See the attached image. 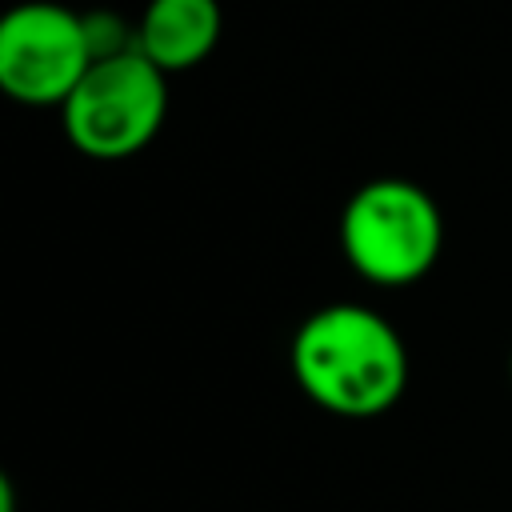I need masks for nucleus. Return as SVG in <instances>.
Returning <instances> with one entry per match:
<instances>
[{
	"instance_id": "nucleus-1",
	"label": "nucleus",
	"mask_w": 512,
	"mask_h": 512,
	"mask_svg": "<svg viewBox=\"0 0 512 512\" xmlns=\"http://www.w3.org/2000/svg\"><path fill=\"white\" fill-rule=\"evenodd\" d=\"M300 392L332 416H384L408 388V348L368 304H324L300 320L292 348Z\"/></svg>"
},
{
	"instance_id": "nucleus-2",
	"label": "nucleus",
	"mask_w": 512,
	"mask_h": 512,
	"mask_svg": "<svg viewBox=\"0 0 512 512\" xmlns=\"http://www.w3.org/2000/svg\"><path fill=\"white\" fill-rule=\"evenodd\" d=\"M444 248V216L420 184L380 176L360 184L340 212V252L356 276L404 288L432 272Z\"/></svg>"
},
{
	"instance_id": "nucleus-3",
	"label": "nucleus",
	"mask_w": 512,
	"mask_h": 512,
	"mask_svg": "<svg viewBox=\"0 0 512 512\" xmlns=\"http://www.w3.org/2000/svg\"><path fill=\"white\" fill-rule=\"evenodd\" d=\"M168 116V76L140 52L96 60L60 104L68 144L88 160H128L144 152Z\"/></svg>"
},
{
	"instance_id": "nucleus-4",
	"label": "nucleus",
	"mask_w": 512,
	"mask_h": 512,
	"mask_svg": "<svg viewBox=\"0 0 512 512\" xmlns=\"http://www.w3.org/2000/svg\"><path fill=\"white\" fill-rule=\"evenodd\" d=\"M88 68L80 12L56 0H20L0 12V96L24 108H60Z\"/></svg>"
},
{
	"instance_id": "nucleus-5",
	"label": "nucleus",
	"mask_w": 512,
	"mask_h": 512,
	"mask_svg": "<svg viewBox=\"0 0 512 512\" xmlns=\"http://www.w3.org/2000/svg\"><path fill=\"white\" fill-rule=\"evenodd\" d=\"M224 32L220 0H148L136 20V52L164 76L204 64Z\"/></svg>"
},
{
	"instance_id": "nucleus-6",
	"label": "nucleus",
	"mask_w": 512,
	"mask_h": 512,
	"mask_svg": "<svg viewBox=\"0 0 512 512\" xmlns=\"http://www.w3.org/2000/svg\"><path fill=\"white\" fill-rule=\"evenodd\" d=\"M80 20H84V40H88L92 64H96V60L124 56V52H136V24L124 20L120 12H112V8H92V12H80Z\"/></svg>"
},
{
	"instance_id": "nucleus-7",
	"label": "nucleus",
	"mask_w": 512,
	"mask_h": 512,
	"mask_svg": "<svg viewBox=\"0 0 512 512\" xmlns=\"http://www.w3.org/2000/svg\"><path fill=\"white\" fill-rule=\"evenodd\" d=\"M0 512H16V488L4 468H0Z\"/></svg>"
},
{
	"instance_id": "nucleus-8",
	"label": "nucleus",
	"mask_w": 512,
	"mask_h": 512,
	"mask_svg": "<svg viewBox=\"0 0 512 512\" xmlns=\"http://www.w3.org/2000/svg\"><path fill=\"white\" fill-rule=\"evenodd\" d=\"M508 380H512V356H508Z\"/></svg>"
}]
</instances>
